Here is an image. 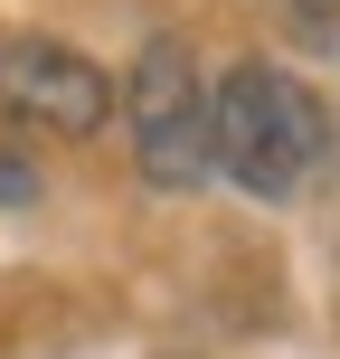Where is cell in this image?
Here are the masks:
<instances>
[{"label":"cell","mask_w":340,"mask_h":359,"mask_svg":"<svg viewBox=\"0 0 340 359\" xmlns=\"http://www.w3.org/2000/svg\"><path fill=\"white\" fill-rule=\"evenodd\" d=\"M208 170H227L246 198H303L331 170V114L303 76L246 57L227 86H208Z\"/></svg>","instance_id":"obj_1"},{"label":"cell","mask_w":340,"mask_h":359,"mask_svg":"<svg viewBox=\"0 0 340 359\" xmlns=\"http://www.w3.org/2000/svg\"><path fill=\"white\" fill-rule=\"evenodd\" d=\"M123 123H132V161L151 189H198L208 180V86L198 57L179 38H151L123 76Z\"/></svg>","instance_id":"obj_2"},{"label":"cell","mask_w":340,"mask_h":359,"mask_svg":"<svg viewBox=\"0 0 340 359\" xmlns=\"http://www.w3.org/2000/svg\"><path fill=\"white\" fill-rule=\"evenodd\" d=\"M104 114H114V76L95 67V57L57 48V38H0V123L76 142V133H95Z\"/></svg>","instance_id":"obj_3"},{"label":"cell","mask_w":340,"mask_h":359,"mask_svg":"<svg viewBox=\"0 0 340 359\" xmlns=\"http://www.w3.org/2000/svg\"><path fill=\"white\" fill-rule=\"evenodd\" d=\"M29 198H38V170L19 151H0V208H29Z\"/></svg>","instance_id":"obj_4"},{"label":"cell","mask_w":340,"mask_h":359,"mask_svg":"<svg viewBox=\"0 0 340 359\" xmlns=\"http://www.w3.org/2000/svg\"><path fill=\"white\" fill-rule=\"evenodd\" d=\"M284 10H293V19H303V29H312V38H322V29H331V19H340V0H284Z\"/></svg>","instance_id":"obj_5"}]
</instances>
